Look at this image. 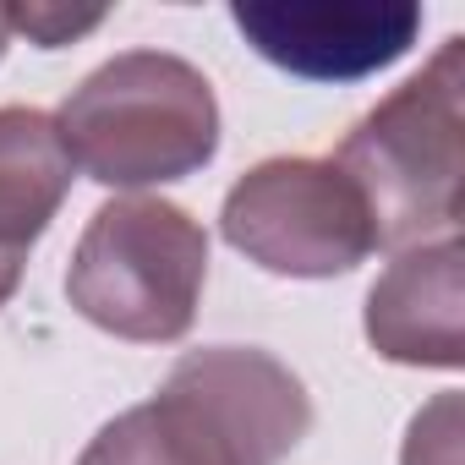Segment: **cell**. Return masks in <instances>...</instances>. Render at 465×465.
I'll return each instance as SVG.
<instances>
[{
    "label": "cell",
    "instance_id": "cell-4",
    "mask_svg": "<svg viewBox=\"0 0 465 465\" xmlns=\"http://www.w3.org/2000/svg\"><path fill=\"white\" fill-rule=\"evenodd\" d=\"M219 236L247 263L285 280H334L378 252L361 192L334 159L280 153L224 192Z\"/></svg>",
    "mask_w": 465,
    "mask_h": 465
},
{
    "label": "cell",
    "instance_id": "cell-1",
    "mask_svg": "<svg viewBox=\"0 0 465 465\" xmlns=\"http://www.w3.org/2000/svg\"><path fill=\"white\" fill-rule=\"evenodd\" d=\"M465 39L449 34L438 55L378 99L340 143L334 164L361 192L378 247L443 242L460 224L465 186Z\"/></svg>",
    "mask_w": 465,
    "mask_h": 465
},
{
    "label": "cell",
    "instance_id": "cell-2",
    "mask_svg": "<svg viewBox=\"0 0 465 465\" xmlns=\"http://www.w3.org/2000/svg\"><path fill=\"white\" fill-rule=\"evenodd\" d=\"M55 126L72 164L115 192L186 181L219 153L213 83L170 50L110 55L66 94Z\"/></svg>",
    "mask_w": 465,
    "mask_h": 465
},
{
    "label": "cell",
    "instance_id": "cell-9",
    "mask_svg": "<svg viewBox=\"0 0 465 465\" xmlns=\"http://www.w3.org/2000/svg\"><path fill=\"white\" fill-rule=\"evenodd\" d=\"M400 465H460V394H438L427 411H416Z\"/></svg>",
    "mask_w": 465,
    "mask_h": 465
},
{
    "label": "cell",
    "instance_id": "cell-10",
    "mask_svg": "<svg viewBox=\"0 0 465 465\" xmlns=\"http://www.w3.org/2000/svg\"><path fill=\"white\" fill-rule=\"evenodd\" d=\"M6 17H12V34H28V45H39V50H61V45L94 34L110 12H104V6L77 12V6H55V0H34V6H6Z\"/></svg>",
    "mask_w": 465,
    "mask_h": 465
},
{
    "label": "cell",
    "instance_id": "cell-11",
    "mask_svg": "<svg viewBox=\"0 0 465 465\" xmlns=\"http://www.w3.org/2000/svg\"><path fill=\"white\" fill-rule=\"evenodd\" d=\"M6 45H12V17H6V6H0V55H6Z\"/></svg>",
    "mask_w": 465,
    "mask_h": 465
},
{
    "label": "cell",
    "instance_id": "cell-7",
    "mask_svg": "<svg viewBox=\"0 0 465 465\" xmlns=\"http://www.w3.org/2000/svg\"><path fill=\"white\" fill-rule=\"evenodd\" d=\"M72 153L50 110L0 104V258L28 263L72 192Z\"/></svg>",
    "mask_w": 465,
    "mask_h": 465
},
{
    "label": "cell",
    "instance_id": "cell-6",
    "mask_svg": "<svg viewBox=\"0 0 465 465\" xmlns=\"http://www.w3.org/2000/svg\"><path fill=\"white\" fill-rule=\"evenodd\" d=\"M465 247L460 236L394 252L367 291V345L400 367L454 372L465 361Z\"/></svg>",
    "mask_w": 465,
    "mask_h": 465
},
{
    "label": "cell",
    "instance_id": "cell-8",
    "mask_svg": "<svg viewBox=\"0 0 465 465\" xmlns=\"http://www.w3.org/2000/svg\"><path fill=\"white\" fill-rule=\"evenodd\" d=\"M77 465H252L236 443L224 438V427L164 378V389L115 421H104Z\"/></svg>",
    "mask_w": 465,
    "mask_h": 465
},
{
    "label": "cell",
    "instance_id": "cell-5",
    "mask_svg": "<svg viewBox=\"0 0 465 465\" xmlns=\"http://www.w3.org/2000/svg\"><path fill=\"white\" fill-rule=\"evenodd\" d=\"M230 23L280 72L307 83H361L394 66L416 34V0H236Z\"/></svg>",
    "mask_w": 465,
    "mask_h": 465
},
{
    "label": "cell",
    "instance_id": "cell-3",
    "mask_svg": "<svg viewBox=\"0 0 465 465\" xmlns=\"http://www.w3.org/2000/svg\"><path fill=\"white\" fill-rule=\"evenodd\" d=\"M208 230L164 197H110L94 208L66 269V302L132 345H175L203 302Z\"/></svg>",
    "mask_w": 465,
    "mask_h": 465
}]
</instances>
